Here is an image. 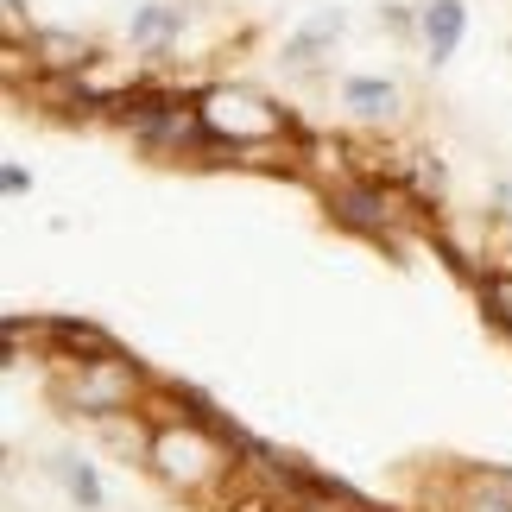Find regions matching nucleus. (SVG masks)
I'll use <instances>...</instances> for the list:
<instances>
[{"label": "nucleus", "mask_w": 512, "mask_h": 512, "mask_svg": "<svg viewBox=\"0 0 512 512\" xmlns=\"http://www.w3.org/2000/svg\"><path fill=\"white\" fill-rule=\"evenodd\" d=\"M133 399V367L127 361H102V367H83V380L70 386V405L89 411V418H108Z\"/></svg>", "instance_id": "f257e3e1"}, {"label": "nucleus", "mask_w": 512, "mask_h": 512, "mask_svg": "<svg viewBox=\"0 0 512 512\" xmlns=\"http://www.w3.org/2000/svg\"><path fill=\"white\" fill-rule=\"evenodd\" d=\"M418 26H424V51H430V64H443V57H456L462 32H468V7H462V0H430Z\"/></svg>", "instance_id": "f03ea898"}, {"label": "nucleus", "mask_w": 512, "mask_h": 512, "mask_svg": "<svg viewBox=\"0 0 512 512\" xmlns=\"http://www.w3.org/2000/svg\"><path fill=\"white\" fill-rule=\"evenodd\" d=\"M329 209H336V222H348V228L373 234V241H386V203H380V190H361V184H348V190H336V196H329Z\"/></svg>", "instance_id": "7ed1b4c3"}, {"label": "nucleus", "mask_w": 512, "mask_h": 512, "mask_svg": "<svg viewBox=\"0 0 512 512\" xmlns=\"http://www.w3.org/2000/svg\"><path fill=\"white\" fill-rule=\"evenodd\" d=\"M51 475L64 481V494L83 506V512H102L108 506V494H102V475H95V462H83V456H57L51 462Z\"/></svg>", "instance_id": "20e7f679"}, {"label": "nucleus", "mask_w": 512, "mask_h": 512, "mask_svg": "<svg viewBox=\"0 0 512 512\" xmlns=\"http://www.w3.org/2000/svg\"><path fill=\"white\" fill-rule=\"evenodd\" d=\"M342 26H348V13H342V7H323L317 19H310V26H298V32L285 38V64H310V57H317Z\"/></svg>", "instance_id": "39448f33"}, {"label": "nucleus", "mask_w": 512, "mask_h": 512, "mask_svg": "<svg viewBox=\"0 0 512 512\" xmlns=\"http://www.w3.org/2000/svg\"><path fill=\"white\" fill-rule=\"evenodd\" d=\"M51 336L64 342L70 354H89V367H102V361H121V348H114V342H108V336H102V329H95V323L57 317V323H51Z\"/></svg>", "instance_id": "423d86ee"}, {"label": "nucleus", "mask_w": 512, "mask_h": 512, "mask_svg": "<svg viewBox=\"0 0 512 512\" xmlns=\"http://www.w3.org/2000/svg\"><path fill=\"white\" fill-rule=\"evenodd\" d=\"M342 95H348V108H354V114H367V121H380V114L399 108V89L380 83V76H348Z\"/></svg>", "instance_id": "0eeeda50"}, {"label": "nucleus", "mask_w": 512, "mask_h": 512, "mask_svg": "<svg viewBox=\"0 0 512 512\" xmlns=\"http://www.w3.org/2000/svg\"><path fill=\"white\" fill-rule=\"evenodd\" d=\"M171 32H184V7H140L133 13V45H165Z\"/></svg>", "instance_id": "6e6552de"}, {"label": "nucleus", "mask_w": 512, "mask_h": 512, "mask_svg": "<svg viewBox=\"0 0 512 512\" xmlns=\"http://www.w3.org/2000/svg\"><path fill=\"white\" fill-rule=\"evenodd\" d=\"M32 45L45 51L51 70H76V64H89V57H95V45H83V38H70V32H32Z\"/></svg>", "instance_id": "1a4fd4ad"}, {"label": "nucleus", "mask_w": 512, "mask_h": 512, "mask_svg": "<svg viewBox=\"0 0 512 512\" xmlns=\"http://www.w3.org/2000/svg\"><path fill=\"white\" fill-rule=\"evenodd\" d=\"M481 298H487V317L512 329V279H506V272H494V279L481 285Z\"/></svg>", "instance_id": "9d476101"}, {"label": "nucleus", "mask_w": 512, "mask_h": 512, "mask_svg": "<svg viewBox=\"0 0 512 512\" xmlns=\"http://www.w3.org/2000/svg\"><path fill=\"white\" fill-rule=\"evenodd\" d=\"M0 190H7V196H26V190H32L26 165H7V171H0Z\"/></svg>", "instance_id": "9b49d317"}]
</instances>
